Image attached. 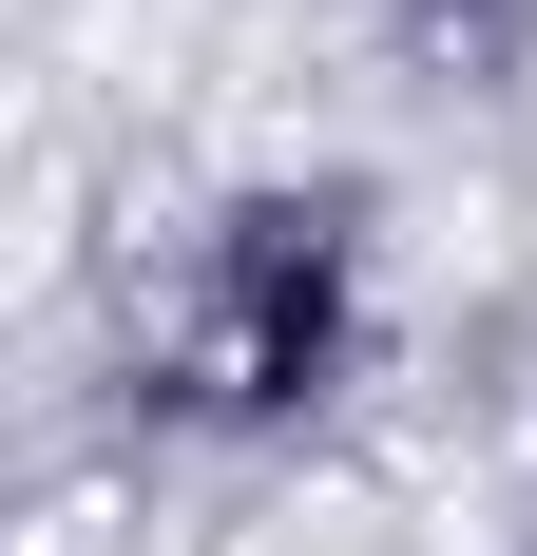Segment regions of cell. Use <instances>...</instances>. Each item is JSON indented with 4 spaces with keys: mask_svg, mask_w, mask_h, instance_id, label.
<instances>
[{
    "mask_svg": "<svg viewBox=\"0 0 537 556\" xmlns=\"http://www.w3.org/2000/svg\"><path fill=\"white\" fill-rule=\"evenodd\" d=\"M308 345H326V212H250L212 250V307H192V384L268 403V384H308Z\"/></svg>",
    "mask_w": 537,
    "mask_h": 556,
    "instance_id": "6da1fadb",
    "label": "cell"
}]
</instances>
